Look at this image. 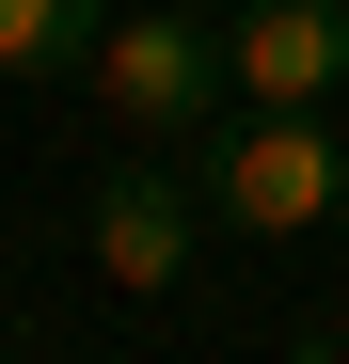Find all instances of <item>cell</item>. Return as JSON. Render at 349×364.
<instances>
[{"label": "cell", "mask_w": 349, "mask_h": 364, "mask_svg": "<svg viewBox=\"0 0 349 364\" xmlns=\"http://www.w3.org/2000/svg\"><path fill=\"white\" fill-rule=\"evenodd\" d=\"M333 222H349V206H333Z\"/></svg>", "instance_id": "cell-7"}, {"label": "cell", "mask_w": 349, "mask_h": 364, "mask_svg": "<svg viewBox=\"0 0 349 364\" xmlns=\"http://www.w3.org/2000/svg\"><path fill=\"white\" fill-rule=\"evenodd\" d=\"M191 191L207 222H239V237H318L349 206V143L318 127V111H222V127H191Z\"/></svg>", "instance_id": "cell-1"}, {"label": "cell", "mask_w": 349, "mask_h": 364, "mask_svg": "<svg viewBox=\"0 0 349 364\" xmlns=\"http://www.w3.org/2000/svg\"><path fill=\"white\" fill-rule=\"evenodd\" d=\"M222 64L254 111H333L349 95V0H222Z\"/></svg>", "instance_id": "cell-3"}, {"label": "cell", "mask_w": 349, "mask_h": 364, "mask_svg": "<svg viewBox=\"0 0 349 364\" xmlns=\"http://www.w3.org/2000/svg\"><path fill=\"white\" fill-rule=\"evenodd\" d=\"M95 48H111V16L95 0H0V80H95Z\"/></svg>", "instance_id": "cell-5"}, {"label": "cell", "mask_w": 349, "mask_h": 364, "mask_svg": "<svg viewBox=\"0 0 349 364\" xmlns=\"http://www.w3.org/2000/svg\"><path fill=\"white\" fill-rule=\"evenodd\" d=\"M191 222H207V191H191V174H159V159H127V174H95V285H127V301H159L174 269H191Z\"/></svg>", "instance_id": "cell-4"}, {"label": "cell", "mask_w": 349, "mask_h": 364, "mask_svg": "<svg viewBox=\"0 0 349 364\" xmlns=\"http://www.w3.org/2000/svg\"><path fill=\"white\" fill-rule=\"evenodd\" d=\"M95 95L127 111V127H222V95H239V64H222V16H191V0H143V16H111L95 48Z\"/></svg>", "instance_id": "cell-2"}, {"label": "cell", "mask_w": 349, "mask_h": 364, "mask_svg": "<svg viewBox=\"0 0 349 364\" xmlns=\"http://www.w3.org/2000/svg\"><path fill=\"white\" fill-rule=\"evenodd\" d=\"M286 364H349V333H302V348H286Z\"/></svg>", "instance_id": "cell-6"}]
</instances>
